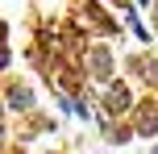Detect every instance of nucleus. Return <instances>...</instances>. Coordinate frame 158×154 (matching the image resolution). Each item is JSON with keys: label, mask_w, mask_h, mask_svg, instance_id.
I'll return each mask as SVG.
<instances>
[{"label": "nucleus", "mask_w": 158, "mask_h": 154, "mask_svg": "<svg viewBox=\"0 0 158 154\" xmlns=\"http://www.w3.org/2000/svg\"><path fill=\"white\" fill-rule=\"evenodd\" d=\"M150 154H158V146H154V150H150Z\"/></svg>", "instance_id": "obj_1"}]
</instances>
